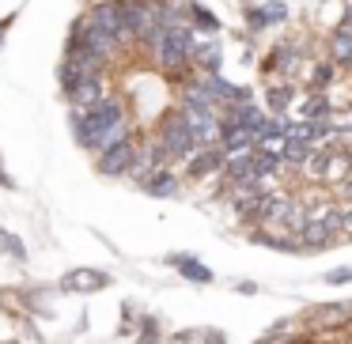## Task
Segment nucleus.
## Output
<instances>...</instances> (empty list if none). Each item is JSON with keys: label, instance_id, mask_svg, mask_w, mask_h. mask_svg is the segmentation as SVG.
I'll list each match as a JSON object with an SVG mask.
<instances>
[{"label": "nucleus", "instance_id": "obj_1", "mask_svg": "<svg viewBox=\"0 0 352 344\" xmlns=\"http://www.w3.org/2000/svg\"><path fill=\"white\" fill-rule=\"evenodd\" d=\"M160 140L170 148V155H182V159L197 152V140H193L190 122H186L182 110H167V114H163V122H160Z\"/></svg>", "mask_w": 352, "mask_h": 344}, {"label": "nucleus", "instance_id": "obj_2", "mask_svg": "<svg viewBox=\"0 0 352 344\" xmlns=\"http://www.w3.org/2000/svg\"><path fill=\"white\" fill-rule=\"evenodd\" d=\"M69 46H80V49H91V54H99L102 61H107L110 54L118 49V38L114 34H107L102 27H95L91 19H76L72 23V31H69Z\"/></svg>", "mask_w": 352, "mask_h": 344}, {"label": "nucleus", "instance_id": "obj_3", "mask_svg": "<svg viewBox=\"0 0 352 344\" xmlns=\"http://www.w3.org/2000/svg\"><path fill=\"white\" fill-rule=\"evenodd\" d=\"M148 49H152V61L160 65L163 72H182V69H186V61H190V54H186V49L178 46L175 34H170L167 27H160V31H155V38L148 42Z\"/></svg>", "mask_w": 352, "mask_h": 344}, {"label": "nucleus", "instance_id": "obj_4", "mask_svg": "<svg viewBox=\"0 0 352 344\" xmlns=\"http://www.w3.org/2000/svg\"><path fill=\"white\" fill-rule=\"evenodd\" d=\"M87 19H91L95 27H102L107 34H114L118 42H129V34H125V12H122L118 0H99V4H91Z\"/></svg>", "mask_w": 352, "mask_h": 344}, {"label": "nucleus", "instance_id": "obj_5", "mask_svg": "<svg viewBox=\"0 0 352 344\" xmlns=\"http://www.w3.org/2000/svg\"><path fill=\"white\" fill-rule=\"evenodd\" d=\"M61 288L76 291V295H91V291L110 288V273H102V268H72V273H65Z\"/></svg>", "mask_w": 352, "mask_h": 344}, {"label": "nucleus", "instance_id": "obj_6", "mask_svg": "<svg viewBox=\"0 0 352 344\" xmlns=\"http://www.w3.org/2000/svg\"><path fill=\"white\" fill-rule=\"evenodd\" d=\"M137 152H140V148L133 144V140H122V144H114V148H107V152H102L99 170H102V174H110V178L129 174V167H133V159H137Z\"/></svg>", "mask_w": 352, "mask_h": 344}, {"label": "nucleus", "instance_id": "obj_7", "mask_svg": "<svg viewBox=\"0 0 352 344\" xmlns=\"http://www.w3.org/2000/svg\"><path fill=\"white\" fill-rule=\"evenodd\" d=\"M223 167H228V152L216 148V144L186 155V170H190L193 178H208V174H216V170H223Z\"/></svg>", "mask_w": 352, "mask_h": 344}, {"label": "nucleus", "instance_id": "obj_8", "mask_svg": "<svg viewBox=\"0 0 352 344\" xmlns=\"http://www.w3.org/2000/svg\"><path fill=\"white\" fill-rule=\"evenodd\" d=\"M69 99L76 102V110H91V106H99V102L107 99V91H102V80H99V72H91V76H80V84L69 91Z\"/></svg>", "mask_w": 352, "mask_h": 344}, {"label": "nucleus", "instance_id": "obj_9", "mask_svg": "<svg viewBox=\"0 0 352 344\" xmlns=\"http://www.w3.org/2000/svg\"><path fill=\"white\" fill-rule=\"evenodd\" d=\"M228 117H235V122L243 125V129H250L258 140L265 137V129H269V117L261 114V110L254 106L250 99H246V102H235V106H228Z\"/></svg>", "mask_w": 352, "mask_h": 344}, {"label": "nucleus", "instance_id": "obj_10", "mask_svg": "<svg viewBox=\"0 0 352 344\" xmlns=\"http://www.w3.org/2000/svg\"><path fill=\"white\" fill-rule=\"evenodd\" d=\"M201 84L208 87V95H212L216 102H228V106H235V102H246V99H250V95H246L243 87L228 84V80H223L220 72H205V76H201Z\"/></svg>", "mask_w": 352, "mask_h": 344}, {"label": "nucleus", "instance_id": "obj_11", "mask_svg": "<svg viewBox=\"0 0 352 344\" xmlns=\"http://www.w3.org/2000/svg\"><path fill=\"white\" fill-rule=\"evenodd\" d=\"M167 261H170V265H175V268H178V273H182L190 284H212V280H216L212 268L201 265V261H193V257H186V253H170Z\"/></svg>", "mask_w": 352, "mask_h": 344}, {"label": "nucleus", "instance_id": "obj_12", "mask_svg": "<svg viewBox=\"0 0 352 344\" xmlns=\"http://www.w3.org/2000/svg\"><path fill=\"white\" fill-rule=\"evenodd\" d=\"M329 57L333 65H352V27L337 23L333 34H329Z\"/></svg>", "mask_w": 352, "mask_h": 344}, {"label": "nucleus", "instance_id": "obj_13", "mask_svg": "<svg viewBox=\"0 0 352 344\" xmlns=\"http://www.w3.org/2000/svg\"><path fill=\"white\" fill-rule=\"evenodd\" d=\"M246 19H250L254 31H261V27H269V23H284V19H288V4H284V0H273L265 8H250Z\"/></svg>", "mask_w": 352, "mask_h": 344}, {"label": "nucleus", "instance_id": "obj_14", "mask_svg": "<svg viewBox=\"0 0 352 344\" xmlns=\"http://www.w3.org/2000/svg\"><path fill=\"white\" fill-rule=\"evenodd\" d=\"M228 182H250L258 178V167H254V152H239V155H228V167H223Z\"/></svg>", "mask_w": 352, "mask_h": 344}, {"label": "nucleus", "instance_id": "obj_15", "mask_svg": "<svg viewBox=\"0 0 352 344\" xmlns=\"http://www.w3.org/2000/svg\"><path fill=\"white\" fill-rule=\"evenodd\" d=\"M175 344H228V333L223 329H182V333H175Z\"/></svg>", "mask_w": 352, "mask_h": 344}, {"label": "nucleus", "instance_id": "obj_16", "mask_svg": "<svg viewBox=\"0 0 352 344\" xmlns=\"http://www.w3.org/2000/svg\"><path fill=\"white\" fill-rule=\"evenodd\" d=\"M186 16L193 19V27H197L201 34H216V31H220V19H216L205 4H197V0H190V4H186Z\"/></svg>", "mask_w": 352, "mask_h": 344}, {"label": "nucleus", "instance_id": "obj_17", "mask_svg": "<svg viewBox=\"0 0 352 344\" xmlns=\"http://www.w3.org/2000/svg\"><path fill=\"white\" fill-rule=\"evenodd\" d=\"M144 193H148V197H175V193H178L175 174H170V170H155V174L144 182Z\"/></svg>", "mask_w": 352, "mask_h": 344}, {"label": "nucleus", "instance_id": "obj_18", "mask_svg": "<svg viewBox=\"0 0 352 344\" xmlns=\"http://www.w3.org/2000/svg\"><path fill=\"white\" fill-rule=\"evenodd\" d=\"M292 84H276V87H269L265 91V102H269V110H273L276 117H284L288 114V106H292Z\"/></svg>", "mask_w": 352, "mask_h": 344}, {"label": "nucleus", "instance_id": "obj_19", "mask_svg": "<svg viewBox=\"0 0 352 344\" xmlns=\"http://www.w3.org/2000/svg\"><path fill=\"white\" fill-rule=\"evenodd\" d=\"M254 167H258V178H273L284 167V159L276 152H269V148H254Z\"/></svg>", "mask_w": 352, "mask_h": 344}, {"label": "nucleus", "instance_id": "obj_20", "mask_svg": "<svg viewBox=\"0 0 352 344\" xmlns=\"http://www.w3.org/2000/svg\"><path fill=\"white\" fill-rule=\"evenodd\" d=\"M193 61H197L205 72H220V65H223L220 42H205V46H197V54H193Z\"/></svg>", "mask_w": 352, "mask_h": 344}, {"label": "nucleus", "instance_id": "obj_21", "mask_svg": "<svg viewBox=\"0 0 352 344\" xmlns=\"http://www.w3.org/2000/svg\"><path fill=\"white\" fill-rule=\"evenodd\" d=\"M303 114H307V122H326V114H329V102H326V95H322V91H314L311 99H307Z\"/></svg>", "mask_w": 352, "mask_h": 344}, {"label": "nucleus", "instance_id": "obj_22", "mask_svg": "<svg viewBox=\"0 0 352 344\" xmlns=\"http://www.w3.org/2000/svg\"><path fill=\"white\" fill-rule=\"evenodd\" d=\"M0 253H12V257H19V261L27 257L23 242H19V235H12V231H0Z\"/></svg>", "mask_w": 352, "mask_h": 344}, {"label": "nucleus", "instance_id": "obj_23", "mask_svg": "<svg viewBox=\"0 0 352 344\" xmlns=\"http://www.w3.org/2000/svg\"><path fill=\"white\" fill-rule=\"evenodd\" d=\"M329 80H333V65H318V69H311V84L314 87H326Z\"/></svg>", "mask_w": 352, "mask_h": 344}, {"label": "nucleus", "instance_id": "obj_24", "mask_svg": "<svg viewBox=\"0 0 352 344\" xmlns=\"http://www.w3.org/2000/svg\"><path fill=\"white\" fill-rule=\"evenodd\" d=\"M326 284H333V288H341V284H352V268L341 265V268H333V273H326Z\"/></svg>", "mask_w": 352, "mask_h": 344}, {"label": "nucleus", "instance_id": "obj_25", "mask_svg": "<svg viewBox=\"0 0 352 344\" xmlns=\"http://www.w3.org/2000/svg\"><path fill=\"white\" fill-rule=\"evenodd\" d=\"M140 344H160V336H155V318H144V333H140Z\"/></svg>", "mask_w": 352, "mask_h": 344}, {"label": "nucleus", "instance_id": "obj_26", "mask_svg": "<svg viewBox=\"0 0 352 344\" xmlns=\"http://www.w3.org/2000/svg\"><path fill=\"white\" fill-rule=\"evenodd\" d=\"M140 4H148V8H152V12H160V8H167L170 0H140Z\"/></svg>", "mask_w": 352, "mask_h": 344}, {"label": "nucleus", "instance_id": "obj_27", "mask_svg": "<svg viewBox=\"0 0 352 344\" xmlns=\"http://www.w3.org/2000/svg\"><path fill=\"white\" fill-rule=\"evenodd\" d=\"M344 238H352V208L344 212Z\"/></svg>", "mask_w": 352, "mask_h": 344}, {"label": "nucleus", "instance_id": "obj_28", "mask_svg": "<svg viewBox=\"0 0 352 344\" xmlns=\"http://www.w3.org/2000/svg\"><path fill=\"white\" fill-rule=\"evenodd\" d=\"M344 197L352 200V178H344Z\"/></svg>", "mask_w": 352, "mask_h": 344}, {"label": "nucleus", "instance_id": "obj_29", "mask_svg": "<svg viewBox=\"0 0 352 344\" xmlns=\"http://www.w3.org/2000/svg\"><path fill=\"white\" fill-rule=\"evenodd\" d=\"M0 344H12V341H0Z\"/></svg>", "mask_w": 352, "mask_h": 344}]
</instances>
